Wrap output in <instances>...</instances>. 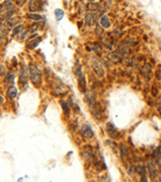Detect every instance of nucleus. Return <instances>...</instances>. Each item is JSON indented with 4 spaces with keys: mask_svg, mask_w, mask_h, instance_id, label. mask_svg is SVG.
<instances>
[{
    "mask_svg": "<svg viewBox=\"0 0 161 182\" xmlns=\"http://www.w3.org/2000/svg\"><path fill=\"white\" fill-rule=\"evenodd\" d=\"M39 5H40V2L31 1V3H30V10H31V11H37V9L39 8Z\"/></svg>",
    "mask_w": 161,
    "mask_h": 182,
    "instance_id": "nucleus-12",
    "label": "nucleus"
},
{
    "mask_svg": "<svg viewBox=\"0 0 161 182\" xmlns=\"http://www.w3.org/2000/svg\"><path fill=\"white\" fill-rule=\"evenodd\" d=\"M80 132H81V135L83 137H85V138H90V137L93 136V134H94V132H93V130L91 128L90 126H88V124H84L83 126H82L81 130H80Z\"/></svg>",
    "mask_w": 161,
    "mask_h": 182,
    "instance_id": "nucleus-3",
    "label": "nucleus"
},
{
    "mask_svg": "<svg viewBox=\"0 0 161 182\" xmlns=\"http://www.w3.org/2000/svg\"><path fill=\"white\" fill-rule=\"evenodd\" d=\"M94 60L92 61V63H91V66H92V69L94 70L95 72L97 73V75L98 76H101V77H103L104 75H105V71H104L103 69V66L101 65V63L99 62L98 60H96L95 58H93Z\"/></svg>",
    "mask_w": 161,
    "mask_h": 182,
    "instance_id": "nucleus-2",
    "label": "nucleus"
},
{
    "mask_svg": "<svg viewBox=\"0 0 161 182\" xmlns=\"http://www.w3.org/2000/svg\"><path fill=\"white\" fill-rule=\"evenodd\" d=\"M91 48H92L93 51H96V52H98V53H99V52L101 53V51H102V49H101V47H100V45H98V44H96V43L92 44Z\"/></svg>",
    "mask_w": 161,
    "mask_h": 182,
    "instance_id": "nucleus-18",
    "label": "nucleus"
},
{
    "mask_svg": "<svg viewBox=\"0 0 161 182\" xmlns=\"http://www.w3.org/2000/svg\"><path fill=\"white\" fill-rule=\"evenodd\" d=\"M121 153H122L123 158H125L127 155H128V148L126 147V145L123 144L122 147H121Z\"/></svg>",
    "mask_w": 161,
    "mask_h": 182,
    "instance_id": "nucleus-16",
    "label": "nucleus"
},
{
    "mask_svg": "<svg viewBox=\"0 0 161 182\" xmlns=\"http://www.w3.org/2000/svg\"><path fill=\"white\" fill-rule=\"evenodd\" d=\"M150 71H151V67L149 65H144V67L142 68V74L144 75V77H147L150 74Z\"/></svg>",
    "mask_w": 161,
    "mask_h": 182,
    "instance_id": "nucleus-13",
    "label": "nucleus"
},
{
    "mask_svg": "<svg viewBox=\"0 0 161 182\" xmlns=\"http://www.w3.org/2000/svg\"><path fill=\"white\" fill-rule=\"evenodd\" d=\"M148 171H149L150 178H151L152 180H154V179L156 178V176H157V170H156L155 165H154L151 161L148 162Z\"/></svg>",
    "mask_w": 161,
    "mask_h": 182,
    "instance_id": "nucleus-4",
    "label": "nucleus"
},
{
    "mask_svg": "<svg viewBox=\"0 0 161 182\" xmlns=\"http://www.w3.org/2000/svg\"><path fill=\"white\" fill-rule=\"evenodd\" d=\"M30 77H31V80L34 84H37L41 82L42 74L37 67L31 65V66H30Z\"/></svg>",
    "mask_w": 161,
    "mask_h": 182,
    "instance_id": "nucleus-1",
    "label": "nucleus"
},
{
    "mask_svg": "<svg viewBox=\"0 0 161 182\" xmlns=\"http://www.w3.org/2000/svg\"><path fill=\"white\" fill-rule=\"evenodd\" d=\"M14 73L13 72H9V73L6 75L5 78V84H12L14 81Z\"/></svg>",
    "mask_w": 161,
    "mask_h": 182,
    "instance_id": "nucleus-9",
    "label": "nucleus"
},
{
    "mask_svg": "<svg viewBox=\"0 0 161 182\" xmlns=\"http://www.w3.org/2000/svg\"><path fill=\"white\" fill-rule=\"evenodd\" d=\"M27 80H28V72H27V68H22L20 72V84H26Z\"/></svg>",
    "mask_w": 161,
    "mask_h": 182,
    "instance_id": "nucleus-5",
    "label": "nucleus"
},
{
    "mask_svg": "<svg viewBox=\"0 0 161 182\" xmlns=\"http://www.w3.org/2000/svg\"><path fill=\"white\" fill-rule=\"evenodd\" d=\"M3 103V98H1V97H0V103Z\"/></svg>",
    "mask_w": 161,
    "mask_h": 182,
    "instance_id": "nucleus-21",
    "label": "nucleus"
},
{
    "mask_svg": "<svg viewBox=\"0 0 161 182\" xmlns=\"http://www.w3.org/2000/svg\"><path fill=\"white\" fill-rule=\"evenodd\" d=\"M85 21L86 23L89 25V26H91V25L94 24L95 22V15L93 13H88L87 15L85 17Z\"/></svg>",
    "mask_w": 161,
    "mask_h": 182,
    "instance_id": "nucleus-7",
    "label": "nucleus"
},
{
    "mask_svg": "<svg viewBox=\"0 0 161 182\" xmlns=\"http://www.w3.org/2000/svg\"><path fill=\"white\" fill-rule=\"evenodd\" d=\"M7 96L9 97L10 99H14L15 97L17 96V89L15 87H10L7 91Z\"/></svg>",
    "mask_w": 161,
    "mask_h": 182,
    "instance_id": "nucleus-8",
    "label": "nucleus"
},
{
    "mask_svg": "<svg viewBox=\"0 0 161 182\" xmlns=\"http://www.w3.org/2000/svg\"><path fill=\"white\" fill-rule=\"evenodd\" d=\"M113 126H113L112 124H107V130H110V128H113ZM116 132V128H114L112 130H108V132H109L110 135H112V132Z\"/></svg>",
    "mask_w": 161,
    "mask_h": 182,
    "instance_id": "nucleus-20",
    "label": "nucleus"
},
{
    "mask_svg": "<svg viewBox=\"0 0 161 182\" xmlns=\"http://www.w3.org/2000/svg\"><path fill=\"white\" fill-rule=\"evenodd\" d=\"M54 14H56L58 20H61L63 15H64V12H63V10H61V9H56V11H54Z\"/></svg>",
    "mask_w": 161,
    "mask_h": 182,
    "instance_id": "nucleus-14",
    "label": "nucleus"
},
{
    "mask_svg": "<svg viewBox=\"0 0 161 182\" xmlns=\"http://www.w3.org/2000/svg\"><path fill=\"white\" fill-rule=\"evenodd\" d=\"M28 17L33 20H41L42 19V16L40 14H28Z\"/></svg>",
    "mask_w": 161,
    "mask_h": 182,
    "instance_id": "nucleus-17",
    "label": "nucleus"
},
{
    "mask_svg": "<svg viewBox=\"0 0 161 182\" xmlns=\"http://www.w3.org/2000/svg\"><path fill=\"white\" fill-rule=\"evenodd\" d=\"M140 174H141L140 182H148V179H147V176H146V173H145V169L142 171V172L140 173Z\"/></svg>",
    "mask_w": 161,
    "mask_h": 182,
    "instance_id": "nucleus-19",
    "label": "nucleus"
},
{
    "mask_svg": "<svg viewBox=\"0 0 161 182\" xmlns=\"http://www.w3.org/2000/svg\"><path fill=\"white\" fill-rule=\"evenodd\" d=\"M159 111H160V113H161V107H160V109H159Z\"/></svg>",
    "mask_w": 161,
    "mask_h": 182,
    "instance_id": "nucleus-22",
    "label": "nucleus"
},
{
    "mask_svg": "<svg viewBox=\"0 0 161 182\" xmlns=\"http://www.w3.org/2000/svg\"><path fill=\"white\" fill-rule=\"evenodd\" d=\"M109 59L111 61H113L114 63H118L121 61V57L120 55L117 54V53H112V54L109 55Z\"/></svg>",
    "mask_w": 161,
    "mask_h": 182,
    "instance_id": "nucleus-10",
    "label": "nucleus"
},
{
    "mask_svg": "<svg viewBox=\"0 0 161 182\" xmlns=\"http://www.w3.org/2000/svg\"><path fill=\"white\" fill-rule=\"evenodd\" d=\"M83 156L86 158V159H91V158L93 157V155H92V152L90 151L89 149H86V150H84V152H83Z\"/></svg>",
    "mask_w": 161,
    "mask_h": 182,
    "instance_id": "nucleus-15",
    "label": "nucleus"
},
{
    "mask_svg": "<svg viewBox=\"0 0 161 182\" xmlns=\"http://www.w3.org/2000/svg\"><path fill=\"white\" fill-rule=\"evenodd\" d=\"M101 24H102V26L104 28H108V27H110V25H111V23H110V20L109 18H108V16H103L102 19H101Z\"/></svg>",
    "mask_w": 161,
    "mask_h": 182,
    "instance_id": "nucleus-11",
    "label": "nucleus"
},
{
    "mask_svg": "<svg viewBox=\"0 0 161 182\" xmlns=\"http://www.w3.org/2000/svg\"><path fill=\"white\" fill-rule=\"evenodd\" d=\"M153 156H154V158H155L156 164L161 168V150H160V148H157L155 151H154Z\"/></svg>",
    "mask_w": 161,
    "mask_h": 182,
    "instance_id": "nucleus-6",
    "label": "nucleus"
}]
</instances>
